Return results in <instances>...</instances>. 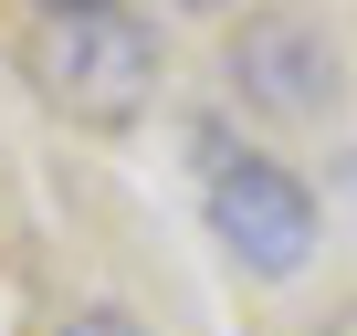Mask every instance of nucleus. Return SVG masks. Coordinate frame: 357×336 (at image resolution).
<instances>
[{
	"label": "nucleus",
	"mask_w": 357,
	"mask_h": 336,
	"mask_svg": "<svg viewBox=\"0 0 357 336\" xmlns=\"http://www.w3.org/2000/svg\"><path fill=\"white\" fill-rule=\"evenodd\" d=\"M178 11H231V0H178Z\"/></svg>",
	"instance_id": "obj_6"
},
{
	"label": "nucleus",
	"mask_w": 357,
	"mask_h": 336,
	"mask_svg": "<svg viewBox=\"0 0 357 336\" xmlns=\"http://www.w3.org/2000/svg\"><path fill=\"white\" fill-rule=\"evenodd\" d=\"M231 84H242L263 116H326V105H336V53H326L315 22L263 11V22H242V43H231Z\"/></svg>",
	"instance_id": "obj_3"
},
{
	"label": "nucleus",
	"mask_w": 357,
	"mask_h": 336,
	"mask_svg": "<svg viewBox=\"0 0 357 336\" xmlns=\"http://www.w3.org/2000/svg\"><path fill=\"white\" fill-rule=\"evenodd\" d=\"M32 74H43V95H53L63 116L126 126V116L147 105V84H158V43H147L126 11H84V22H53V32H43Z\"/></svg>",
	"instance_id": "obj_2"
},
{
	"label": "nucleus",
	"mask_w": 357,
	"mask_h": 336,
	"mask_svg": "<svg viewBox=\"0 0 357 336\" xmlns=\"http://www.w3.org/2000/svg\"><path fill=\"white\" fill-rule=\"evenodd\" d=\"M53 336H147V326H137L126 305H74V315H63Z\"/></svg>",
	"instance_id": "obj_4"
},
{
	"label": "nucleus",
	"mask_w": 357,
	"mask_h": 336,
	"mask_svg": "<svg viewBox=\"0 0 357 336\" xmlns=\"http://www.w3.org/2000/svg\"><path fill=\"white\" fill-rule=\"evenodd\" d=\"M84 11H116V0H43V22H84Z\"/></svg>",
	"instance_id": "obj_5"
},
{
	"label": "nucleus",
	"mask_w": 357,
	"mask_h": 336,
	"mask_svg": "<svg viewBox=\"0 0 357 336\" xmlns=\"http://www.w3.org/2000/svg\"><path fill=\"white\" fill-rule=\"evenodd\" d=\"M211 231H221V252L242 273L284 284L315 252V190L263 147H211Z\"/></svg>",
	"instance_id": "obj_1"
}]
</instances>
